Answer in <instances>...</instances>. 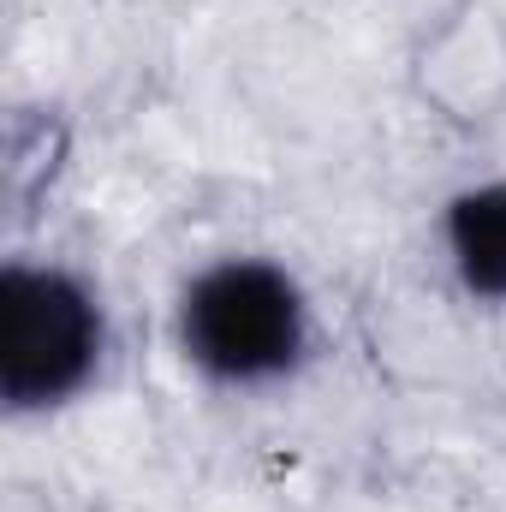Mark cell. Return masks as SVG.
<instances>
[{
    "instance_id": "obj_3",
    "label": "cell",
    "mask_w": 506,
    "mask_h": 512,
    "mask_svg": "<svg viewBox=\"0 0 506 512\" xmlns=\"http://www.w3.org/2000/svg\"><path fill=\"white\" fill-rule=\"evenodd\" d=\"M447 239L465 286L483 298H506V185L465 191L447 215Z\"/></svg>"
},
{
    "instance_id": "obj_1",
    "label": "cell",
    "mask_w": 506,
    "mask_h": 512,
    "mask_svg": "<svg viewBox=\"0 0 506 512\" xmlns=\"http://www.w3.org/2000/svg\"><path fill=\"white\" fill-rule=\"evenodd\" d=\"M304 346L298 286L268 262H221L185 298V352L221 382L280 376Z\"/></svg>"
},
{
    "instance_id": "obj_2",
    "label": "cell",
    "mask_w": 506,
    "mask_h": 512,
    "mask_svg": "<svg viewBox=\"0 0 506 512\" xmlns=\"http://www.w3.org/2000/svg\"><path fill=\"white\" fill-rule=\"evenodd\" d=\"M102 346L96 304L54 268H6L0 280V387L12 405L66 399Z\"/></svg>"
}]
</instances>
